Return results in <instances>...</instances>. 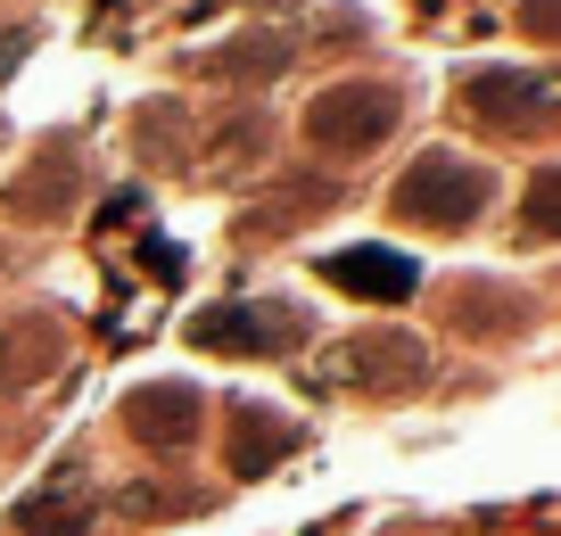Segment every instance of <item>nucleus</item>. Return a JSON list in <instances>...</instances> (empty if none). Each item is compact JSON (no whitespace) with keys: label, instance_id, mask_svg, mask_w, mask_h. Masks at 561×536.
Listing matches in <instances>:
<instances>
[{"label":"nucleus","instance_id":"obj_1","mask_svg":"<svg viewBox=\"0 0 561 536\" xmlns=\"http://www.w3.org/2000/svg\"><path fill=\"white\" fill-rule=\"evenodd\" d=\"M488 198H495V173L479 166V157H462V149H421L413 166H404V182H397V215L404 224H430V231L479 224Z\"/></svg>","mask_w":561,"mask_h":536},{"label":"nucleus","instance_id":"obj_2","mask_svg":"<svg viewBox=\"0 0 561 536\" xmlns=\"http://www.w3.org/2000/svg\"><path fill=\"white\" fill-rule=\"evenodd\" d=\"M331 380L364 388V397H413V388L430 380V346H421L413 330H355L331 364L314 372V388H331Z\"/></svg>","mask_w":561,"mask_h":536},{"label":"nucleus","instance_id":"obj_3","mask_svg":"<svg viewBox=\"0 0 561 536\" xmlns=\"http://www.w3.org/2000/svg\"><path fill=\"white\" fill-rule=\"evenodd\" d=\"M388 133H397V91L388 83H331L306 107V140L331 149V157H364V149H380Z\"/></svg>","mask_w":561,"mask_h":536},{"label":"nucleus","instance_id":"obj_4","mask_svg":"<svg viewBox=\"0 0 561 536\" xmlns=\"http://www.w3.org/2000/svg\"><path fill=\"white\" fill-rule=\"evenodd\" d=\"M191 339L207 355H280L289 339H306V313L298 306H215L191 322Z\"/></svg>","mask_w":561,"mask_h":536},{"label":"nucleus","instance_id":"obj_5","mask_svg":"<svg viewBox=\"0 0 561 536\" xmlns=\"http://www.w3.org/2000/svg\"><path fill=\"white\" fill-rule=\"evenodd\" d=\"M462 107H471L479 124H512V133H528V124L553 116V75H520V67L471 75V83H462Z\"/></svg>","mask_w":561,"mask_h":536},{"label":"nucleus","instance_id":"obj_6","mask_svg":"<svg viewBox=\"0 0 561 536\" xmlns=\"http://www.w3.org/2000/svg\"><path fill=\"white\" fill-rule=\"evenodd\" d=\"M322 281L347 297H371V306H404L421 289L413 256H397V248H339V256H322Z\"/></svg>","mask_w":561,"mask_h":536},{"label":"nucleus","instance_id":"obj_7","mask_svg":"<svg viewBox=\"0 0 561 536\" xmlns=\"http://www.w3.org/2000/svg\"><path fill=\"white\" fill-rule=\"evenodd\" d=\"M18 528L25 536H83L91 528V487H83V463H58L34 495L18 503Z\"/></svg>","mask_w":561,"mask_h":536},{"label":"nucleus","instance_id":"obj_8","mask_svg":"<svg viewBox=\"0 0 561 536\" xmlns=\"http://www.w3.org/2000/svg\"><path fill=\"white\" fill-rule=\"evenodd\" d=\"M124 430L140 437V446H165V454H182L198 437V397L182 380H165V388H133V404H124Z\"/></svg>","mask_w":561,"mask_h":536},{"label":"nucleus","instance_id":"obj_9","mask_svg":"<svg viewBox=\"0 0 561 536\" xmlns=\"http://www.w3.org/2000/svg\"><path fill=\"white\" fill-rule=\"evenodd\" d=\"M298 446V430L280 413H264V404H231V479H264V470L280 463V454Z\"/></svg>","mask_w":561,"mask_h":536},{"label":"nucleus","instance_id":"obj_10","mask_svg":"<svg viewBox=\"0 0 561 536\" xmlns=\"http://www.w3.org/2000/svg\"><path fill=\"white\" fill-rule=\"evenodd\" d=\"M553 182H561V173H537V191H528V231H553V207H561Z\"/></svg>","mask_w":561,"mask_h":536},{"label":"nucleus","instance_id":"obj_11","mask_svg":"<svg viewBox=\"0 0 561 536\" xmlns=\"http://www.w3.org/2000/svg\"><path fill=\"white\" fill-rule=\"evenodd\" d=\"M140 256H149V273H165V281H174V273H182V256H174V240H140Z\"/></svg>","mask_w":561,"mask_h":536},{"label":"nucleus","instance_id":"obj_12","mask_svg":"<svg viewBox=\"0 0 561 536\" xmlns=\"http://www.w3.org/2000/svg\"><path fill=\"white\" fill-rule=\"evenodd\" d=\"M25 50H34V34H0V75H18Z\"/></svg>","mask_w":561,"mask_h":536},{"label":"nucleus","instance_id":"obj_13","mask_svg":"<svg viewBox=\"0 0 561 536\" xmlns=\"http://www.w3.org/2000/svg\"><path fill=\"white\" fill-rule=\"evenodd\" d=\"M18 380V330H0V388Z\"/></svg>","mask_w":561,"mask_h":536}]
</instances>
